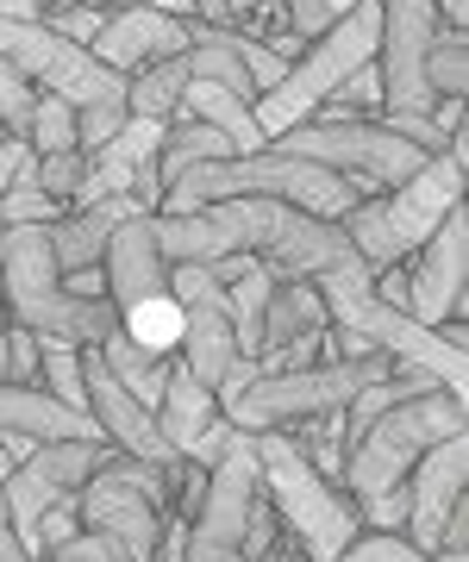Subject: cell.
<instances>
[{
	"instance_id": "1",
	"label": "cell",
	"mask_w": 469,
	"mask_h": 562,
	"mask_svg": "<svg viewBox=\"0 0 469 562\" xmlns=\"http://www.w3.org/2000/svg\"><path fill=\"white\" fill-rule=\"evenodd\" d=\"M0 301L20 331L69 350H101L120 331V313L107 294H69V281L51 262V225H7L0 232Z\"/></svg>"
},
{
	"instance_id": "2",
	"label": "cell",
	"mask_w": 469,
	"mask_h": 562,
	"mask_svg": "<svg viewBox=\"0 0 469 562\" xmlns=\"http://www.w3.org/2000/svg\"><path fill=\"white\" fill-rule=\"evenodd\" d=\"M213 201H282V206H301L313 220H345L357 206V181L332 176L320 162H301V157H282V150H257V157H225V162H201L188 169L164 201H157V220H182L194 206H213Z\"/></svg>"
},
{
	"instance_id": "3",
	"label": "cell",
	"mask_w": 469,
	"mask_h": 562,
	"mask_svg": "<svg viewBox=\"0 0 469 562\" xmlns=\"http://www.w3.org/2000/svg\"><path fill=\"white\" fill-rule=\"evenodd\" d=\"M464 157H469V144L457 138L450 150L420 162L401 188H388L382 201H357L345 220H338V232H345L350 250L364 257L369 276L413 262V250L445 225V213L464 206Z\"/></svg>"
},
{
	"instance_id": "4",
	"label": "cell",
	"mask_w": 469,
	"mask_h": 562,
	"mask_svg": "<svg viewBox=\"0 0 469 562\" xmlns=\"http://www.w3.org/2000/svg\"><path fill=\"white\" fill-rule=\"evenodd\" d=\"M257 438V487L276 506V519L313 562H338L350 543L364 538V519L350 506L345 487H332L326 475H313L306 457L294 450L288 431H250Z\"/></svg>"
},
{
	"instance_id": "5",
	"label": "cell",
	"mask_w": 469,
	"mask_h": 562,
	"mask_svg": "<svg viewBox=\"0 0 469 562\" xmlns=\"http://www.w3.org/2000/svg\"><path fill=\"white\" fill-rule=\"evenodd\" d=\"M376 44H382V7H376V0H357L332 32H320L301 57L288 63V76L276 81L269 94L250 101L257 132H264V138H282V132L306 125L338 88H345V76H357L364 63H376Z\"/></svg>"
},
{
	"instance_id": "6",
	"label": "cell",
	"mask_w": 469,
	"mask_h": 562,
	"mask_svg": "<svg viewBox=\"0 0 469 562\" xmlns=\"http://www.w3.org/2000/svg\"><path fill=\"white\" fill-rule=\"evenodd\" d=\"M464 413H469V401H457V394H445V387H426V394H413V401L388 406L382 419L345 450L338 487L350 494V506L364 513V506H376L382 494H394V487L407 482V469L426 457L432 443H445V438L464 431Z\"/></svg>"
},
{
	"instance_id": "7",
	"label": "cell",
	"mask_w": 469,
	"mask_h": 562,
	"mask_svg": "<svg viewBox=\"0 0 469 562\" xmlns=\"http://www.w3.org/2000/svg\"><path fill=\"white\" fill-rule=\"evenodd\" d=\"M394 362L388 357H357V362H313V369H288V375H250L238 394L220 401V419L238 431H288V425L345 413L350 394L382 382Z\"/></svg>"
},
{
	"instance_id": "8",
	"label": "cell",
	"mask_w": 469,
	"mask_h": 562,
	"mask_svg": "<svg viewBox=\"0 0 469 562\" xmlns=\"http://www.w3.org/2000/svg\"><path fill=\"white\" fill-rule=\"evenodd\" d=\"M76 519H82L88 538L107 543L113 562H150V550H157V538H164V525H169L164 469H150L138 457H113L76 494Z\"/></svg>"
},
{
	"instance_id": "9",
	"label": "cell",
	"mask_w": 469,
	"mask_h": 562,
	"mask_svg": "<svg viewBox=\"0 0 469 562\" xmlns=\"http://www.w3.org/2000/svg\"><path fill=\"white\" fill-rule=\"evenodd\" d=\"M269 150H282V157H301V162H320L332 176L357 181V188H401V181L426 162V150H413L401 144L394 132H382L376 120H345V125H326V120H306L282 138H269Z\"/></svg>"
},
{
	"instance_id": "10",
	"label": "cell",
	"mask_w": 469,
	"mask_h": 562,
	"mask_svg": "<svg viewBox=\"0 0 469 562\" xmlns=\"http://www.w3.org/2000/svg\"><path fill=\"white\" fill-rule=\"evenodd\" d=\"M113 457H120V450L107 438H63V443H32V457L13 462V475L0 482V494H7L13 538L32 550V562H38V519L51 506L76 501Z\"/></svg>"
},
{
	"instance_id": "11",
	"label": "cell",
	"mask_w": 469,
	"mask_h": 562,
	"mask_svg": "<svg viewBox=\"0 0 469 562\" xmlns=\"http://www.w3.org/2000/svg\"><path fill=\"white\" fill-rule=\"evenodd\" d=\"M464 294H469V220H464V206H457V213H445V225L413 250L407 319L438 331V325L464 319Z\"/></svg>"
},
{
	"instance_id": "12",
	"label": "cell",
	"mask_w": 469,
	"mask_h": 562,
	"mask_svg": "<svg viewBox=\"0 0 469 562\" xmlns=\"http://www.w3.org/2000/svg\"><path fill=\"white\" fill-rule=\"evenodd\" d=\"M464 482H469V438L457 431V438L432 443L426 457L407 469V531L401 538L420 550V557H432V543H438V531H445L450 506L464 501Z\"/></svg>"
},
{
	"instance_id": "13",
	"label": "cell",
	"mask_w": 469,
	"mask_h": 562,
	"mask_svg": "<svg viewBox=\"0 0 469 562\" xmlns=\"http://www.w3.org/2000/svg\"><path fill=\"white\" fill-rule=\"evenodd\" d=\"M82 394H88V419H94V431H101L120 457H138V462H150V469L176 462V450L164 443V431H157V419H150V406L132 401V394L107 375V362L94 357V350H82Z\"/></svg>"
},
{
	"instance_id": "14",
	"label": "cell",
	"mask_w": 469,
	"mask_h": 562,
	"mask_svg": "<svg viewBox=\"0 0 469 562\" xmlns=\"http://www.w3.org/2000/svg\"><path fill=\"white\" fill-rule=\"evenodd\" d=\"M188 50V20H169L157 7H125V13H107L101 38L88 44V57L113 69V76H144V69H157V63L182 57Z\"/></svg>"
},
{
	"instance_id": "15",
	"label": "cell",
	"mask_w": 469,
	"mask_h": 562,
	"mask_svg": "<svg viewBox=\"0 0 469 562\" xmlns=\"http://www.w3.org/2000/svg\"><path fill=\"white\" fill-rule=\"evenodd\" d=\"M132 213H144L132 194H113V201H101V206H76V213H63V220L51 225V262H57V276L76 281V276H88V269H101L107 238H113L120 220H132Z\"/></svg>"
},
{
	"instance_id": "16",
	"label": "cell",
	"mask_w": 469,
	"mask_h": 562,
	"mask_svg": "<svg viewBox=\"0 0 469 562\" xmlns=\"http://www.w3.org/2000/svg\"><path fill=\"white\" fill-rule=\"evenodd\" d=\"M0 438L25 443H63V438H101L88 419H76L69 406H57L44 387H13L0 382Z\"/></svg>"
},
{
	"instance_id": "17",
	"label": "cell",
	"mask_w": 469,
	"mask_h": 562,
	"mask_svg": "<svg viewBox=\"0 0 469 562\" xmlns=\"http://www.w3.org/2000/svg\"><path fill=\"white\" fill-rule=\"evenodd\" d=\"M326 301L306 288V281L282 276L276 288H269V306H264V350L257 357H269V350H288V344H306V338H326Z\"/></svg>"
},
{
	"instance_id": "18",
	"label": "cell",
	"mask_w": 469,
	"mask_h": 562,
	"mask_svg": "<svg viewBox=\"0 0 469 562\" xmlns=\"http://www.w3.org/2000/svg\"><path fill=\"white\" fill-rule=\"evenodd\" d=\"M157 431H164V443L176 450V457H188V443L201 438L206 425L220 419V401L206 394L194 375H188L182 362H169V382H164V401H157Z\"/></svg>"
},
{
	"instance_id": "19",
	"label": "cell",
	"mask_w": 469,
	"mask_h": 562,
	"mask_svg": "<svg viewBox=\"0 0 469 562\" xmlns=\"http://www.w3.org/2000/svg\"><path fill=\"white\" fill-rule=\"evenodd\" d=\"M225 157H238L225 132H213V125H201V120H169L164 125V144H157V162H150V176H157V188L169 194L188 169H201V162H225Z\"/></svg>"
},
{
	"instance_id": "20",
	"label": "cell",
	"mask_w": 469,
	"mask_h": 562,
	"mask_svg": "<svg viewBox=\"0 0 469 562\" xmlns=\"http://www.w3.org/2000/svg\"><path fill=\"white\" fill-rule=\"evenodd\" d=\"M176 120H201V125H213V132H225L238 157H257V150L269 144L264 132H257V120H250V106L232 101V94L213 88V81H188L182 101H176Z\"/></svg>"
},
{
	"instance_id": "21",
	"label": "cell",
	"mask_w": 469,
	"mask_h": 562,
	"mask_svg": "<svg viewBox=\"0 0 469 562\" xmlns=\"http://www.w3.org/2000/svg\"><path fill=\"white\" fill-rule=\"evenodd\" d=\"M94 357L107 362V375H113V382H120L132 401L157 413V401H164V382H169V362H176V357H150V350H138L125 331H113V338H107Z\"/></svg>"
},
{
	"instance_id": "22",
	"label": "cell",
	"mask_w": 469,
	"mask_h": 562,
	"mask_svg": "<svg viewBox=\"0 0 469 562\" xmlns=\"http://www.w3.org/2000/svg\"><path fill=\"white\" fill-rule=\"evenodd\" d=\"M57 220H63V206L44 201L38 157H25L13 169V181H7V194H0V225H57Z\"/></svg>"
},
{
	"instance_id": "23",
	"label": "cell",
	"mask_w": 469,
	"mask_h": 562,
	"mask_svg": "<svg viewBox=\"0 0 469 562\" xmlns=\"http://www.w3.org/2000/svg\"><path fill=\"white\" fill-rule=\"evenodd\" d=\"M426 88H432V101H464V88H469V38L464 32L438 25V38L426 50Z\"/></svg>"
},
{
	"instance_id": "24",
	"label": "cell",
	"mask_w": 469,
	"mask_h": 562,
	"mask_svg": "<svg viewBox=\"0 0 469 562\" xmlns=\"http://www.w3.org/2000/svg\"><path fill=\"white\" fill-rule=\"evenodd\" d=\"M25 144H32V157H57V150H76V144H82V138H76V106L38 88V106H32V132H25Z\"/></svg>"
},
{
	"instance_id": "25",
	"label": "cell",
	"mask_w": 469,
	"mask_h": 562,
	"mask_svg": "<svg viewBox=\"0 0 469 562\" xmlns=\"http://www.w3.org/2000/svg\"><path fill=\"white\" fill-rule=\"evenodd\" d=\"M82 181H88V150H82V144H76V150H57V157H38V188H44V201H57L63 213L76 206Z\"/></svg>"
},
{
	"instance_id": "26",
	"label": "cell",
	"mask_w": 469,
	"mask_h": 562,
	"mask_svg": "<svg viewBox=\"0 0 469 562\" xmlns=\"http://www.w3.org/2000/svg\"><path fill=\"white\" fill-rule=\"evenodd\" d=\"M32 106H38V88L0 57V132L25 144V132H32Z\"/></svg>"
},
{
	"instance_id": "27",
	"label": "cell",
	"mask_w": 469,
	"mask_h": 562,
	"mask_svg": "<svg viewBox=\"0 0 469 562\" xmlns=\"http://www.w3.org/2000/svg\"><path fill=\"white\" fill-rule=\"evenodd\" d=\"M38 25H51V32H57V38H69V44H94L101 38V25H107V13L101 7H88V0H76V7H57V13H44Z\"/></svg>"
},
{
	"instance_id": "28",
	"label": "cell",
	"mask_w": 469,
	"mask_h": 562,
	"mask_svg": "<svg viewBox=\"0 0 469 562\" xmlns=\"http://www.w3.org/2000/svg\"><path fill=\"white\" fill-rule=\"evenodd\" d=\"M338 562H420V550H413L401 531H364Z\"/></svg>"
},
{
	"instance_id": "29",
	"label": "cell",
	"mask_w": 469,
	"mask_h": 562,
	"mask_svg": "<svg viewBox=\"0 0 469 562\" xmlns=\"http://www.w3.org/2000/svg\"><path fill=\"white\" fill-rule=\"evenodd\" d=\"M7 382L13 387H38V338L7 325Z\"/></svg>"
},
{
	"instance_id": "30",
	"label": "cell",
	"mask_w": 469,
	"mask_h": 562,
	"mask_svg": "<svg viewBox=\"0 0 469 562\" xmlns=\"http://www.w3.org/2000/svg\"><path fill=\"white\" fill-rule=\"evenodd\" d=\"M38 562H113V557H107V543H101V538H88V531H76L69 543H57V550H44Z\"/></svg>"
},
{
	"instance_id": "31",
	"label": "cell",
	"mask_w": 469,
	"mask_h": 562,
	"mask_svg": "<svg viewBox=\"0 0 469 562\" xmlns=\"http://www.w3.org/2000/svg\"><path fill=\"white\" fill-rule=\"evenodd\" d=\"M57 7H76V0H0V20H44Z\"/></svg>"
},
{
	"instance_id": "32",
	"label": "cell",
	"mask_w": 469,
	"mask_h": 562,
	"mask_svg": "<svg viewBox=\"0 0 469 562\" xmlns=\"http://www.w3.org/2000/svg\"><path fill=\"white\" fill-rule=\"evenodd\" d=\"M0 562H32V550L13 538V519H7V494H0Z\"/></svg>"
},
{
	"instance_id": "33",
	"label": "cell",
	"mask_w": 469,
	"mask_h": 562,
	"mask_svg": "<svg viewBox=\"0 0 469 562\" xmlns=\"http://www.w3.org/2000/svg\"><path fill=\"white\" fill-rule=\"evenodd\" d=\"M432 13H438V25H445V32H464L469 0H432Z\"/></svg>"
},
{
	"instance_id": "34",
	"label": "cell",
	"mask_w": 469,
	"mask_h": 562,
	"mask_svg": "<svg viewBox=\"0 0 469 562\" xmlns=\"http://www.w3.org/2000/svg\"><path fill=\"white\" fill-rule=\"evenodd\" d=\"M257 562H313V557H306L301 543H294V538H288V531H282V538L269 543V550H264V557H257Z\"/></svg>"
},
{
	"instance_id": "35",
	"label": "cell",
	"mask_w": 469,
	"mask_h": 562,
	"mask_svg": "<svg viewBox=\"0 0 469 562\" xmlns=\"http://www.w3.org/2000/svg\"><path fill=\"white\" fill-rule=\"evenodd\" d=\"M13 475V450H7V438H0V482Z\"/></svg>"
},
{
	"instance_id": "36",
	"label": "cell",
	"mask_w": 469,
	"mask_h": 562,
	"mask_svg": "<svg viewBox=\"0 0 469 562\" xmlns=\"http://www.w3.org/2000/svg\"><path fill=\"white\" fill-rule=\"evenodd\" d=\"M0 382H7V319H0Z\"/></svg>"
},
{
	"instance_id": "37",
	"label": "cell",
	"mask_w": 469,
	"mask_h": 562,
	"mask_svg": "<svg viewBox=\"0 0 469 562\" xmlns=\"http://www.w3.org/2000/svg\"><path fill=\"white\" fill-rule=\"evenodd\" d=\"M420 562H432V557H420Z\"/></svg>"
}]
</instances>
